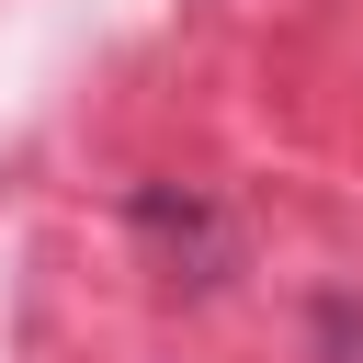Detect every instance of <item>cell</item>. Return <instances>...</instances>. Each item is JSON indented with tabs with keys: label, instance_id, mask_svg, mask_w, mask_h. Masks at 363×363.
<instances>
[{
	"label": "cell",
	"instance_id": "obj_1",
	"mask_svg": "<svg viewBox=\"0 0 363 363\" xmlns=\"http://www.w3.org/2000/svg\"><path fill=\"white\" fill-rule=\"evenodd\" d=\"M125 216H136V238L170 261V284H193V295H204V284H227V261H238V227H227L204 193H182V182H147Z\"/></svg>",
	"mask_w": 363,
	"mask_h": 363
},
{
	"label": "cell",
	"instance_id": "obj_2",
	"mask_svg": "<svg viewBox=\"0 0 363 363\" xmlns=\"http://www.w3.org/2000/svg\"><path fill=\"white\" fill-rule=\"evenodd\" d=\"M318 340H329V363H363V318H352V295H318Z\"/></svg>",
	"mask_w": 363,
	"mask_h": 363
}]
</instances>
